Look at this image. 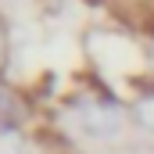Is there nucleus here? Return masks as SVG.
<instances>
[{
	"label": "nucleus",
	"mask_w": 154,
	"mask_h": 154,
	"mask_svg": "<svg viewBox=\"0 0 154 154\" xmlns=\"http://www.w3.org/2000/svg\"><path fill=\"white\" fill-rule=\"evenodd\" d=\"M133 122L143 129V133H154V93L151 97H140L133 104Z\"/></svg>",
	"instance_id": "nucleus-3"
},
{
	"label": "nucleus",
	"mask_w": 154,
	"mask_h": 154,
	"mask_svg": "<svg viewBox=\"0 0 154 154\" xmlns=\"http://www.w3.org/2000/svg\"><path fill=\"white\" fill-rule=\"evenodd\" d=\"M82 125L90 136H115L118 125H122V111L115 104L100 100V104H86L82 108Z\"/></svg>",
	"instance_id": "nucleus-1"
},
{
	"label": "nucleus",
	"mask_w": 154,
	"mask_h": 154,
	"mask_svg": "<svg viewBox=\"0 0 154 154\" xmlns=\"http://www.w3.org/2000/svg\"><path fill=\"white\" fill-rule=\"evenodd\" d=\"M0 154H22V133L0 122Z\"/></svg>",
	"instance_id": "nucleus-4"
},
{
	"label": "nucleus",
	"mask_w": 154,
	"mask_h": 154,
	"mask_svg": "<svg viewBox=\"0 0 154 154\" xmlns=\"http://www.w3.org/2000/svg\"><path fill=\"white\" fill-rule=\"evenodd\" d=\"M22 115H25V108H22L18 93H14L11 86H4V82H0V122H4V125H14V129H18Z\"/></svg>",
	"instance_id": "nucleus-2"
},
{
	"label": "nucleus",
	"mask_w": 154,
	"mask_h": 154,
	"mask_svg": "<svg viewBox=\"0 0 154 154\" xmlns=\"http://www.w3.org/2000/svg\"><path fill=\"white\" fill-rule=\"evenodd\" d=\"M4 50H7V39H4V29H0V61H4Z\"/></svg>",
	"instance_id": "nucleus-5"
}]
</instances>
